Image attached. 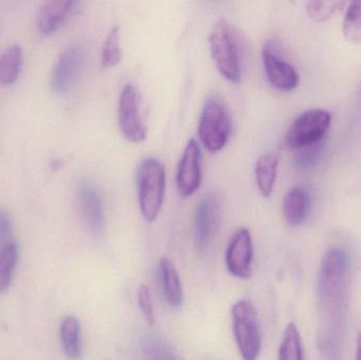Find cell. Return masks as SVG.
<instances>
[{"label": "cell", "mask_w": 361, "mask_h": 360, "mask_svg": "<svg viewBox=\"0 0 361 360\" xmlns=\"http://www.w3.org/2000/svg\"><path fill=\"white\" fill-rule=\"evenodd\" d=\"M160 275L163 294L167 304L173 309L180 308L183 304L182 283L177 268L167 257L160 260Z\"/></svg>", "instance_id": "obj_16"}, {"label": "cell", "mask_w": 361, "mask_h": 360, "mask_svg": "<svg viewBox=\"0 0 361 360\" xmlns=\"http://www.w3.org/2000/svg\"><path fill=\"white\" fill-rule=\"evenodd\" d=\"M311 209V194L307 188L301 186L293 187L282 202L284 219L290 226L301 225L309 217Z\"/></svg>", "instance_id": "obj_15"}, {"label": "cell", "mask_w": 361, "mask_h": 360, "mask_svg": "<svg viewBox=\"0 0 361 360\" xmlns=\"http://www.w3.org/2000/svg\"><path fill=\"white\" fill-rule=\"evenodd\" d=\"M262 59L265 74L271 86L283 92L298 87L300 82L298 72L290 63L282 59L271 46H267L263 49Z\"/></svg>", "instance_id": "obj_13"}, {"label": "cell", "mask_w": 361, "mask_h": 360, "mask_svg": "<svg viewBox=\"0 0 361 360\" xmlns=\"http://www.w3.org/2000/svg\"><path fill=\"white\" fill-rule=\"evenodd\" d=\"M18 256V245L15 242L0 249V294L6 292L12 283Z\"/></svg>", "instance_id": "obj_21"}, {"label": "cell", "mask_w": 361, "mask_h": 360, "mask_svg": "<svg viewBox=\"0 0 361 360\" xmlns=\"http://www.w3.org/2000/svg\"><path fill=\"white\" fill-rule=\"evenodd\" d=\"M137 302H139L140 309H141L146 323L150 325H154V321H156V313H154L152 292L147 285H142L137 290Z\"/></svg>", "instance_id": "obj_26"}, {"label": "cell", "mask_w": 361, "mask_h": 360, "mask_svg": "<svg viewBox=\"0 0 361 360\" xmlns=\"http://www.w3.org/2000/svg\"><path fill=\"white\" fill-rule=\"evenodd\" d=\"M331 114L326 110L312 109L300 114L286 133V143L288 147L302 149L320 143L328 132Z\"/></svg>", "instance_id": "obj_6"}, {"label": "cell", "mask_w": 361, "mask_h": 360, "mask_svg": "<svg viewBox=\"0 0 361 360\" xmlns=\"http://www.w3.org/2000/svg\"><path fill=\"white\" fill-rule=\"evenodd\" d=\"M118 124L128 141L142 143L147 137L141 114V97L133 84H126L121 91L118 101Z\"/></svg>", "instance_id": "obj_8"}, {"label": "cell", "mask_w": 361, "mask_h": 360, "mask_svg": "<svg viewBox=\"0 0 361 360\" xmlns=\"http://www.w3.org/2000/svg\"><path fill=\"white\" fill-rule=\"evenodd\" d=\"M343 33L351 42H361V13L357 1L352 2L345 14Z\"/></svg>", "instance_id": "obj_24"}, {"label": "cell", "mask_w": 361, "mask_h": 360, "mask_svg": "<svg viewBox=\"0 0 361 360\" xmlns=\"http://www.w3.org/2000/svg\"><path fill=\"white\" fill-rule=\"evenodd\" d=\"M78 201L87 230L92 236H101L105 226V215L101 197L94 186L89 182L80 181L78 184Z\"/></svg>", "instance_id": "obj_12"}, {"label": "cell", "mask_w": 361, "mask_h": 360, "mask_svg": "<svg viewBox=\"0 0 361 360\" xmlns=\"http://www.w3.org/2000/svg\"><path fill=\"white\" fill-rule=\"evenodd\" d=\"M322 150H324V146L322 143L302 148V151L299 152L298 156H297V165L300 168L313 167L319 161Z\"/></svg>", "instance_id": "obj_27"}, {"label": "cell", "mask_w": 361, "mask_h": 360, "mask_svg": "<svg viewBox=\"0 0 361 360\" xmlns=\"http://www.w3.org/2000/svg\"><path fill=\"white\" fill-rule=\"evenodd\" d=\"M231 114L225 104L219 97L206 99L199 120V137L208 151L222 150L231 135Z\"/></svg>", "instance_id": "obj_3"}, {"label": "cell", "mask_w": 361, "mask_h": 360, "mask_svg": "<svg viewBox=\"0 0 361 360\" xmlns=\"http://www.w3.org/2000/svg\"><path fill=\"white\" fill-rule=\"evenodd\" d=\"M209 48L212 59L221 75L229 82L242 80V61L239 40L233 27L222 19L212 27L209 34Z\"/></svg>", "instance_id": "obj_2"}, {"label": "cell", "mask_w": 361, "mask_h": 360, "mask_svg": "<svg viewBox=\"0 0 361 360\" xmlns=\"http://www.w3.org/2000/svg\"><path fill=\"white\" fill-rule=\"evenodd\" d=\"M254 244L252 235L246 228H240L231 237L226 249V268L235 278L248 279L252 276Z\"/></svg>", "instance_id": "obj_10"}, {"label": "cell", "mask_w": 361, "mask_h": 360, "mask_svg": "<svg viewBox=\"0 0 361 360\" xmlns=\"http://www.w3.org/2000/svg\"><path fill=\"white\" fill-rule=\"evenodd\" d=\"M343 6L345 2L341 1H310L307 4V14L317 23H324Z\"/></svg>", "instance_id": "obj_25"}, {"label": "cell", "mask_w": 361, "mask_h": 360, "mask_svg": "<svg viewBox=\"0 0 361 360\" xmlns=\"http://www.w3.org/2000/svg\"><path fill=\"white\" fill-rule=\"evenodd\" d=\"M13 223L10 215L0 209V249L12 243Z\"/></svg>", "instance_id": "obj_28"}, {"label": "cell", "mask_w": 361, "mask_h": 360, "mask_svg": "<svg viewBox=\"0 0 361 360\" xmlns=\"http://www.w3.org/2000/svg\"><path fill=\"white\" fill-rule=\"evenodd\" d=\"M221 209V196L216 192L204 194L197 203L195 215V243L199 253H205L212 247L220 226Z\"/></svg>", "instance_id": "obj_7"}, {"label": "cell", "mask_w": 361, "mask_h": 360, "mask_svg": "<svg viewBox=\"0 0 361 360\" xmlns=\"http://www.w3.org/2000/svg\"><path fill=\"white\" fill-rule=\"evenodd\" d=\"M140 209L144 219L154 222L160 215L166 187V171L158 159H144L137 171Z\"/></svg>", "instance_id": "obj_1"}, {"label": "cell", "mask_w": 361, "mask_h": 360, "mask_svg": "<svg viewBox=\"0 0 361 360\" xmlns=\"http://www.w3.org/2000/svg\"><path fill=\"white\" fill-rule=\"evenodd\" d=\"M357 2H358V6H360V10L361 12V1H357Z\"/></svg>", "instance_id": "obj_30"}, {"label": "cell", "mask_w": 361, "mask_h": 360, "mask_svg": "<svg viewBox=\"0 0 361 360\" xmlns=\"http://www.w3.org/2000/svg\"><path fill=\"white\" fill-rule=\"evenodd\" d=\"M277 156L273 154H263L258 159L255 167V175H256L257 185L259 192L263 197H269L275 187L276 178L278 171Z\"/></svg>", "instance_id": "obj_18"}, {"label": "cell", "mask_w": 361, "mask_h": 360, "mask_svg": "<svg viewBox=\"0 0 361 360\" xmlns=\"http://www.w3.org/2000/svg\"><path fill=\"white\" fill-rule=\"evenodd\" d=\"M356 360H361V328L357 336V350H356Z\"/></svg>", "instance_id": "obj_29"}, {"label": "cell", "mask_w": 361, "mask_h": 360, "mask_svg": "<svg viewBox=\"0 0 361 360\" xmlns=\"http://www.w3.org/2000/svg\"><path fill=\"white\" fill-rule=\"evenodd\" d=\"M80 325L74 316H67L61 321L59 327V337L66 356L71 360H78L82 356V337Z\"/></svg>", "instance_id": "obj_17"}, {"label": "cell", "mask_w": 361, "mask_h": 360, "mask_svg": "<svg viewBox=\"0 0 361 360\" xmlns=\"http://www.w3.org/2000/svg\"><path fill=\"white\" fill-rule=\"evenodd\" d=\"M144 360H179L169 342L159 336H147L142 346Z\"/></svg>", "instance_id": "obj_22"}, {"label": "cell", "mask_w": 361, "mask_h": 360, "mask_svg": "<svg viewBox=\"0 0 361 360\" xmlns=\"http://www.w3.org/2000/svg\"><path fill=\"white\" fill-rule=\"evenodd\" d=\"M202 181V154L199 144L190 139L180 158L177 186L180 196L190 197L199 190Z\"/></svg>", "instance_id": "obj_11"}, {"label": "cell", "mask_w": 361, "mask_h": 360, "mask_svg": "<svg viewBox=\"0 0 361 360\" xmlns=\"http://www.w3.org/2000/svg\"><path fill=\"white\" fill-rule=\"evenodd\" d=\"M350 268V255L345 249H329L319 270L320 298L328 306L338 304L345 295V280Z\"/></svg>", "instance_id": "obj_5"}, {"label": "cell", "mask_w": 361, "mask_h": 360, "mask_svg": "<svg viewBox=\"0 0 361 360\" xmlns=\"http://www.w3.org/2000/svg\"><path fill=\"white\" fill-rule=\"evenodd\" d=\"M23 67V49L13 44L0 55V84L12 85L16 82Z\"/></svg>", "instance_id": "obj_19"}, {"label": "cell", "mask_w": 361, "mask_h": 360, "mask_svg": "<svg viewBox=\"0 0 361 360\" xmlns=\"http://www.w3.org/2000/svg\"><path fill=\"white\" fill-rule=\"evenodd\" d=\"M122 59V51L120 44V27H112L106 38L102 51V63L104 67L110 68L118 65Z\"/></svg>", "instance_id": "obj_23"}, {"label": "cell", "mask_w": 361, "mask_h": 360, "mask_svg": "<svg viewBox=\"0 0 361 360\" xmlns=\"http://www.w3.org/2000/svg\"><path fill=\"white\" fill-rule=\"evenodd\" d=\"M85 58V50L78 44L59 55L51 74V88L55 93L65 94L73 88L84 69Z\"/></svg>", "instance_id": "obj_9"}, {"label": "cell", "mask_w": 361, "mask_h": 360, "mask_svg": "<svg viewBox=\"0 0 361 360\" xmlns=\"http://www.w3.org/2000/svg\"><path fill=\"white\" fill-rule=\"evenodd\" d=\"M78 2L72 0H52L40 6L36 17V25L40 33L52 34L59 30L71 15Z\"/></svg>", "instance_id": "obj_14"}, {"label": "cell", "mask_w": 361, "mask_h": 360, "mask_svg": "<svg viewBox=\"0 0 361 360\" xmlns=\"http://www.w3.org/2000/svg\"><path fill=\"white\" fill-rule=\"evenodd\" d=\"M233 337L243 360H257L262 350L258 314L252 302L239 300L231 308Z\"/></svg>", "instance_id": "obj_4"}, {"label": "cell", "mask_w": 361, "mask_h": 360, "mask_svg": "<svg viewBox=\"0 0 361 360\" xmlns=\"http://www.w3.org/2000/svg\"><path fill=\"white\" fill-rule=\"evenodd\" d=\"M279 360H303L302 340L295 323H288L279 348Z\"/></svg>", "instance_id": "obj_20"}]
</instances>
